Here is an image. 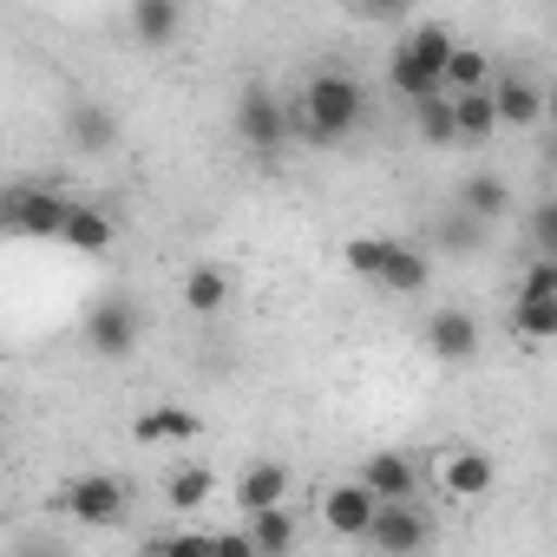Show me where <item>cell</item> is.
<instances>
[{"instance_id": "obj_11", "label": "cell", "mask_w": 557, "mask_h": 557, "mask_svg": "<svg viewBox=\"0 0 557 557\" xmlns=\"http://www.w3.org/2000/svg\"><path fill=\"white\" fill-rule=\"evenodd\" d=\"M289 485H296V472H289L283 459H256V466H243V479H236V511L256 518V511L289 505Z\"/></svg>"}, {"instance_id": "obj_1", "label": "cell", "mask_w": 557, "mask_h": 557, "mask_svg": "<svg viewBox=\"0 0 557 557\" xmlns=\"http://www.w3.org/2000/svg\"><path fill=\"white\" fill-rule=\"evenodd\" d=\"M361 112H368V86L355 79V73H315L296 99H289V138H302V145H342L355 125H361Z\"/></svg>"}, {"instance_id": "obj_15", "label": "cell", "mask_w": 557, "mask_h": 557, "mask_svg": "<svg viewBox=\"0 0 557 557\" xmlns=\"http://www.w3.org/2000/svg\"><path fill=\"white\" fill-rule=\"evenodd\" d=\"M112 236H119V230H112V216H106L99 203H79V197L66 203V223H60V243H66L73 256H106V249H112Z\"/></svg>"}, {"instance_id": "obj_24", "label": "cell", "mask_w": 557, "mask_h": 557, "mask_svg": "<svg viewBox=\"0 0 557 557\" xmlns=\"http://www.w3.org/2000/svg\"><path fill=\"white\" fill-rule=\"evenodd\" d=\"M485 243H492V230L472 223L466 210H446V216L433 223V249H446V256H479Z\"/></svg>"}, {"instance_id": "obj_25", "label": "cell", "mask_w": 557, "mask_h": 557, "mask_svg": "<svg viewBox=\"0 0 557 557\" xmlns=\"http://www.w3.org/2000/svg\"><path fill=\"white\" fill-rule=\"evenodd\" d=\"M440 86H446V99H459V92H485V86H492V60H485L479 47H453Z\"/></svg>"}, {"instance_id": "obj_33", "label": "cell", "mask_w": 557, "mask_h": 557, "mask_svg": "<svg viewBox=\"0 0 557 557\" xmlns=\"http://www.w3.org/2000/svg\"><path fill=\"white\" fill-rule=\"evenodd\" d=\"M21 557H66V550H60V544H47V537H34V544H27Z\"/></svg>"}, {"instance_id": "obj_16", "label": "cell", "mask_w": 557, "mask_h": 557, "mask_svg": "<svg viewBox=\"0 0 557 557\" xmlns=\"http://www.w3.org/2000/svg\"><path fill=\"white\" fill-rule=\"evenodd\" d=\"M322 524H329L335 537H368V524H374V498H368L355 479H342V485H329V498H322Z\"/></svg>"}, {"instance_id": "obj_7", "label": "cell", "mask_w": 557, "mask_h": 557, "mask_svg": "<svg viewBox=\"0 0 557 557\" xmlns=\"http://www.w3.org/2000/svg\"><path fill=\"white\" fill-rule=\"evenodd\" d=\"M368 544L381 557H420L433 544V518L407 498V505H374V524H368Z\"/></svg>"}, {"instance_id": "obj_28", "label": "cell", "mask_w": 557, "mask_h": 557, "mask_svg": "<svg viewBox=\"0 0 557 557\" xmlns=\"http://www.w3.org/2000/svg\"><path fill=\"white\" fill-rule=\"evenodd\" d=\"M138 557H210V531H171V537H145Z\"/></svg>"}, {"instance_id": "obj_17", "label": "cell", "mask_w": 557, "mask_h": 557, "mask_svg": "<svg viewBox=\"0 0 557 557\" xmlns=\"http://www.w3.org/2000/svg\"><path fill=\"white\" fill-rule=\"evenodd\" d=\"M453 210H466L472 223H485V230H492V223H498V216L511 210V184H505L498 171H472V177L459 184V197H453Z\"/></svg>"}, {"instance_id": "obj_32", "label": "cell", "mask_w": 557, "mask_h": 557, "mask_svg": "<svg viewBox=\"0 0 557 557\" xmlns=\"http://www.w3.org/2000/svg\"><path fill=\"white\" fill-rule=\"evenodd\" d=\"M518 296H557V262H531L524 283H518Z\"/></svg>"}, {"instance_id": "obj_13", "label": "cell", "mask_w": 557, "mask_h": 557, "mask_svg": "<svg viewBox=\"0 0 557 557\" xmlns=\"http://www.w3.org/2000/svg\"><path fill=\"white\" fill-rule=\"evenodd\" d=\"M374 283L387 289V296H420L426 283H433V256L420 249V243H394L387 236V256H381V275Z\"/></svg>"}, {"instance_id": "obj_2", "label": "cell", "mask_w": 557, "mask_h": 557, "mask_svg": "<svg viewBox=\"0 0 557 557\" xmlns=\"http://www.w3.org/2000/svg\"><path fill=\"white\" fill-rule=\"evenodd\" d=\"M453 34L446 27H413L400 47H394V60H387V79H394V92L407 99V106H420V99H440L446 86V60H453Z\"/></svg>"}, {"instance_id": "obj_19", "label": "cell", "mask_w": 557, "mask_h": 557, "mask_svg": "<svg viewBox=\"0 0 557 557\" xmlns=\"http://www.w3.org/2000/svg\"><path fill=\"white\" fill-rule=\"evenodd\" d=\"M243 531H249L256 557H296V544H302V524H296V511H289V505H275V511H256Z\"/></svg>"}, {"instance_id": "obj_4", "label": "cell", "mask_w": 557, "mask_h": 557, "mask_svg": "<svg viewBox=\"0 0 557 557\" xmlns=\"http://www.w3.org/2000/svg\"><path fill=\"white\" fill-rule=\"evenodd\" d=\"M138 335H145V309H138L132 296H99V302L86 309V348H92L99 361H125V355L138 348Z\"/></svg>"}, {"instance_id": "obj_6", "label": "cell", "mask_w": 557, "mask_h": 557, "mask_svg": "<svg viewBox=\"0 0 557 557\" xmlns=\"http://www.w3.org/2000/svg\"><path fill=\"white\" fill-rule=\"evenodd\" d=\"M236 138L249 145V151H283L289 145V99H275L269 86H249L243 99H236Z\"/></svg>"}, {"instance_id": "obj_21", "label": "cell", "mask_w": 557, "mask_h": 557, "mask_svg": "<svg viewBox=\"0 0 557 557\" xmlns=\"http://www.w3.org/2000/svg\"><path fill=\"white\" fill-rule=\"evenodd\" d=\"M511 329H518L524 348L557 342V296H518V302H511Z\"/></svg>"}, {"instance_id": "obj_3", "label": "cell", "mask_w": 557, "mask_h": 557, "mask_svg": "<svg viewBox=\"0 0 557 557\" xmlns=\"http://www.w3.org/2000/svg\"><path fill=\"white\" fill-rule=\"evenodd\" d=\"M66 203L53 184H8L0 190V236H21V243H60Z\"/></svg>"}, {"instance_id": "obj_27", "label": "cell", "mask_w": 557, "mask_h": 557, "mask_svg": "<svg viewBox=\"0 0 557 557\" xmlns=\"http://www.w3.org/2000/svg\"><path fill=\"white\" fill-rule=\"evenodd\" d=\"M413 132H420V145H433V151H453V106H446V92L413 106Z\"/></svg>"}, {"instance_id": "obj_22", "label": "cell", "mask_w": 557, "mask_h": 557, "mask_svg": "<svg viewBox=\"0 0 557 557\" xmlns=\"http://www.w3.org/2000/svg\"><path fill=\"white\" fill-rule=\"evenodd\" d=\"M446 106H453V145H485V138L498 132L485 92H459V99H446Z\"/></svg>"}, {"instance_id": "obj_14", "label": "cell", "mask_w": 557, "mask_h": 557, "mask_svg": "<svg viewBox=\"0 0 557 557\" xmlns=\"http://www.w3.org/2000/svg\"><path fill=\"white\" fill-rule=\"evenodd\" d=\"M66 138H73L86 158H106V151L119 145V119H112V106H99V99H73V106H66Z\"/></svg>"}, {"instance_id": "obj_9", "label": "cell", "mask_w": 557, "mask_h": 557, "mask_svg": "<svg viewBox=\"0 0 557 557\" xmlns=\"http://www.w3.org/2000/svg\"><path fill=\"white\" fill-rule=\"evenodd\" d=\"M426 355H433L440 368L479 361V315H472V309H433V315H426Z\"/></svg>"}, {"instance_id": "obj_12", "label": "cell", "mask_w": 557, "mask_h": 557, "mask_svg": "<svg viewBox=\"0 0 557 557\" xmlns=\"http://www.w3.org/2000/svg\"><path fill=\"white\" fill-rule=\"evenodd\" d=\"M440 485H446V498H485V492L498 485V466H492V453H479V446H453V453L440 459Z\"/></svg>"}, {"instance_id": "obj_26", "label": "cell", "mask_w": 557, "mask_h": 557, "mask_svg": "<svg viewBox=\"0 0 557 557\" xmlns=\"http://www.w3.org/2000/svg\"><path fill=\"white\" fill-rule=\"evenodd\" d=\"M210 492H216V472H210V466H177V472L164 479V498H171V511H197Z\"/></svg>"}, {"instance_id": "obj_31", "label": "cell", "mask_w": 557, "mask_h": 557, "mask_svg": "<svg viewBox=\"0 0 557 557\" xmlns=\"http://www.w3.org/2000/svg\"><path fill=\"white\" fill-rule=\"evenodd\" d=\"M210 557H256V544H249L243 524L236 531H210Z\"/></svg>"}, {"instance_id": "obj_5", "label": "cell", "mask_w": 557, "mask_h": 557, "mask_svg": "<svg viewBox=\"0 0 557 557\" xmlns=\"http://www.w3.org/2000/svg\"><path fill=\"white\" fill-rule=\"evenodd\" d=\"M125 505H132V492H125L112 472H79V479L60 492V511H66L73 524H86V531L119 524V518H125Z\"/></svg>"}, {"instance_id": "obj_18", "label": "cell", "mask_w": 557, "mask_h": 557, "mask_svg": "<svg viewBox=\"0 0 557 557\" xmlns=\"http://www.w3.org/2000/svg\"><path fill=\"white\" fill-rule=\"evenodd\" d=\"M197 433H203V420H197L190 407H145V413L132 420V440H138V446H164V440L190 446Z\"/></svg>"}, {"instance_id": "obj_23", "label": "cell", "mask_w": 557, "mask_h": 557, "mask_svg": "<svg viewBox=\"0 0 557 557\" xmlns=\"http://www.w3.org/2000/svg\"><path fill=\"white\" fill-rule=\"evenodd\" d=\"M177 27H184L177 0H138V8H132V34H138L145 47H171V40H177Z\"/></svg>"}, {"instance_id": "obj_20", "label": "cell", "mask_w": 557, "mask_h": 557, "mask_svg": "<svg viewBox=\"0 0 557 557\" xmlns=\"http://www.w3.org/2000/svg\"><path fill=\"white\" fill-rule=\"evenodd\" d=\"M184 309L190 315H223L230 309V275L216 262H190V275H184Z\"/></svg>"}, {"instance_id": "obj_30", "label": "cell", "mask_w": 557, "mask_h": 557, "mask_svg": "<svg viewBox=\"0 0 557 557\" xmlns=\"http://www.w3.org/2000/svg\"><path fill=\"white\" fill-rule=\"evenodd\" d=\"M531 249H537V262H557V203L531 210Z\"/></svg>"}, {"instance_id": "obj_8", "label": "cell", "mask_w": 557, "mask_h": 557, "mask_svg": "<svg viewBox=\"0 0 557 557\" xmlns=\"http://www.w3.org/2000/svg\"><path fill=\"white\" fill-rule=\"evenodd\" d=\"M355 485L374 498V505H407L413 492H420V466H413V453H368L361 459V472H355Z\"/></svg>"}, {"instance_id": "obj_10", "label": "cell", "mask_w": 557, "mask_h": 557, "mask_svg": "<svg viewBox=\"0 0 557 557\" xmlns=\"http://www.w3.org/2000/svg\"><path fill=\"white\" fill-rule=\"evenodd\" d=\"M485 99H492V119L498 125H537L544 119V86L531 79V73H492V86H485Z\"/></svg>"}, {"instance_id": "obj_29", "label": "cell", "mask_w": 557, "mask_h": 557, "mask_svg": "<svg viewBox=\"0 0 557 557\" xmlns=\"http://www.w3.org/2000/svg\"><path fill=\"white\" fill-rule=\"evenodd\" d=\"M381 256H387V236H348V249H342L348 275H361V283H374V275H381Z\"/></svg>"}]
</instances>
